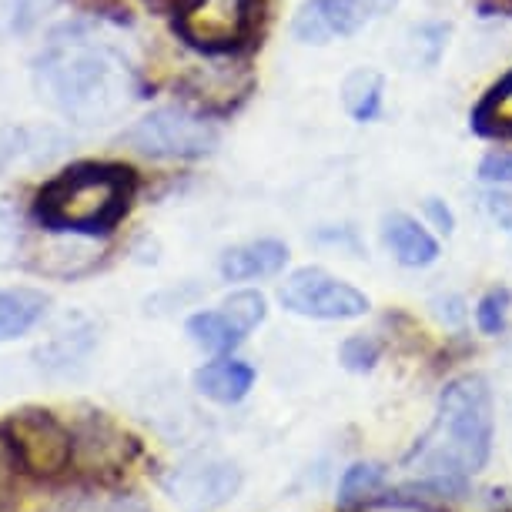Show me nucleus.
Wrapping results in <instances>:
<instances>
[{"mask_svg":"<svg viewBox=\"0 0 512 512\" xmlns=\"http://www.w3.org/2000/svg\"><path fill=\"white\" fill-rule=\"evenodd\" d=\"M34 88L71 124L104 128L138 98V74L108 37L84 24H64L34 57Z\"/></svg>","mask_w":512,"mask_h":512,"instance_id":"1","label":"nucleus"},{"mask_svg":"<svg viewBox=\"0 0 512 512\" xmlns=\"http://www.w3.org/2000/svg\"><path fill=\"white\" fill-rule=\"evenodd\" d=\"M492 392L482 375H462L446 385L439 399V419L405 466L422 476V486L459 492L469 472H479L492 452Z\"/></svg>","mask_w":512,"mask_h":512,"instance_id":"2","label":"nucleus"},{"mask_svg":"<svg viewBox=\"0 0 512 512\" xmlns=\"http://www.w3.org/2000/svg\"><path fill=\"white\" fill-rule=\"evenodd\" d=\"M134 171L121 164L81 161L37 191L34 215L51 235H108L128 215Z\"/></svg>","mask_w":512,"mask_h":512,"instance_id":"3","label":"nucleus"},{"mask_svg":"<svg viewBox=\"0 0 512 512\" xmlns=\"http://www.w3.org/2000/svg\"><path fill=\"white\" fill-rule=\"evenodd\" d=\"M4 432L21 462V476H31L37 482H54L64 472H71L74 459V432L47 409H17L7 415Z\"/></svg>","mask_w":512,"mask_h":512,"instance_id":"4","label":"nucleus"},{"mask_svg":"<svg viewBox=\"0 0 512 512\" xmlns=\"http://www.w3.org/2000/svg\"><path fill=\"white\" fill-rule=\"evenodd\" d=\"M128 144L138 148L141 154H148V158H164V161L205 158L208 151H215L218 128L205 114L171 104V108L144 114L128 131Z\"/></svg>","mask_w":512,"mask_h":512,"instance_id":"5","label":"nucleus"},{"mask_svg":"<svg viewBox=\"0 0 512 512\" xmlns=\"http://www.w3.org/2000/svg\"><path fill=\"white\" fill-rule=\"evenodd\" d=\"M181 41L205 54H225L251 34L255 0H181L178 4Z\"/></svg>","mask_w":512,"mask_h":512,"instance_id":"6","label":"nucleus"},{"mask_svg":"<svg viewBox=\"0 0 512 512\" xmlns=\"http://www.w3.org/2000/svg\"><path fill=\"white\" fill-rule=\"evenodd\" d=\"M74 432V459L71 472H81L84 479H94L101 486L118 482L124 472L131 469L134 456H138V442L118 429L104 412H94L84 419Z\"/></svg>","mask_w":512,"mask_h":512,"instance_id":"7","label":"nucleus"},{"mask_svg":"<svg viewBox=\"0 0 512 512\" xmlns=\"http://www.w3.org/2000/svg\"><path fill=\"white\" fill-rule=\"evenodd\" d=\"M282 305L295 315L322 318V322H342V318L369 312V298L359 288L338 282L322 268H298L282 285Z\"/></svg>","mask_w":512,"mask_h":512,"instance_id":"8","label":"nucleus"},{"mask_svg":"<svg viewBox=\"0 0 512 512\" xmlns=\"http://www.w3.org/2000/svg\"><path fill=\"white\" fill-rule=\"evenodd\" d=\"M238 486L241 469L235 462L211 456L188 459L178 469H171V476H164V492L185 512H215L235 499Z\"/></svg>","mask_w":512,"mask_h":512,"instance_id":"9","label":"nucleus"},{"mask_svg":"<svg viewBox=\"0 0 512 512\" xmlns=\"http://www.w3.org/2000/svg\"><path fill=\"white\" fill-rule=\"evenodd\" d=\"M399 0H305L292 31L302 44H328L359 34L365 24L389 14Z\"/></svg>","mask_w":512,"mask_h":512,"instance_id":"10","label":"nucleus"},{"mask_svg":"<svg viewBox=\"0 0 512 512\" xmlns=\"http://www.w3.org/2000/svg\"><path fill=\"white\" fill-rule=\"evenodd\" d=\"M288 262V248L275 238L248 241V245L228 248L221 258V275L228 282H251V278H268L278 275Z\"/></svg>","mask_w":512,"mask_h":512,"instance_id":"11","label":"nucleus"},{"mask_svg":"<svg viewBox=\"0 0 512 512\" xmlns=\"http://www.w3.org/2000/svg\"><path fill=\"white\" fill-rule=\"evenodd\" d=\"M385 248L395 255V262L405 268H425L439 258V241L409 215H389L382 221Z\"/></svg>","mask_w":512,"mask_h":512,"instance_id":"12","label":"nucleus"},{"mask_svg":"<svg viewBox=\"0 0 512 512\" xmlns=\"http://www.w3.org/2000/svg\"><path fill=\"white\" fill-rule=\"evenodd\" d=\"M251 385H255V369L238 359L208 362L195 372V389L205 395V399L221 402V405L241 402L251 392Z\"/></svg>","mask_w":512,"mask_h":512,"instance_id":"13","label":"nucleus"},{"mask_svg":"<svg viewBox=\"0 0 512 512\" xmlns=\"http://www.w3.org/2000/svg\"><path fill=\"white\" fill-rule=\"evenodd\" d=\"M47 312V295L37 288H0V342L27 335Z\"/></svg>","mask_w":512,"mask_h":512,"instance_id":"14","label":"nucleus"},{"mask_svg":"<svg viewBox=\"0 0 512 512\" xmlns=\"http://www.w3.org/2000/svg\"><path fill=\"white\" fill-rule=\"evenodd\" d=\"M188 335L198 349L211 355H228L238 349L248 332L228 312H198L188 318Z\"/></svg>","mask_w":512,"mask_h":512,"instance_id":"15","label":"nucleus"},{"mask_svg":"<svg viewBox=\"0 0 512 512\" xmlns=\"http://www.w3.org/2000/svg\"><path fill=\"white\" fill-rule=\"evenodd\" d=\"M382 74L372 71V67H359V71H352L345 77L342 84V101H345V111L352 114L355 121H375L382 111Z\"/></svg>","mask_w":512,"mask_h":512,"instance_id":"16","label":"nucleus"},{"mask_svg":"<svg viewBox=\"0 0 512 512\" xmlns=\"http://www.w3.org/2000/svg\"><path fill=\"white\" fill-rule=\"evenodd\" d=\"M382 482H385L382 466H375V462H355V466L345 469L342 482H338V506H345V509L365 506L369 499H375Z\"/></svg>","mask_w":512,"mask_h":512,"instance_id":"17","label":"nucleus"},{"mask_svg":"<svg viewBox=\"0 0 512 512\" xmlns=\"http://www.w3.org/2000/svg\"><path fill=\"white\" fill-rule=\"evenodd\" d=\"M472 121L486 134H512V71L482 98Z\"/></svg>","mask_w":512,"mask_h":512,"instance_id":"18","label":"nucleus"},{"mask_svg":"<svg viewBox=\"0 0 512 512\" xmlns=\"http://www.w3.org/2000/svg\"><path fill=\"white\" fill-rule=\"evenodd\" d=\"M57 7V0H0V37H24Z\"/></svg>","mask_w":512,"mask_h":512,"instance_id":"19","label":"nucleus"},{"mask_svg":"<svg viewBox=\"0 0 512 512\" xmlns=\"http://www.w3.org/2000/svg\"><path fill=\"white\" fill-rule=\"evenodd\" d=\"M509 305H512V295L509 288H492L479 298L476 305V322L486 335H499L506 328V318H509Z\"/></svg>","mask_w":512,"mask_h":512,"instance_id":"20","label":"nucleus"},{"mask_svg":"<svg viewBox=\"0 0 512 512\" xmlns=\"http://www.w3.org/2000/svg\"><path fill=\"white\" fill-rule=\"evenodd\" d=\"M225 312L235 318L245 332H251V328H258L265 322L268 305H265V295H258V292H235L225 302Z\"/></svg>","mask_w":512,"mask_h":512,"instance_id":"21","label":"nucleus"},{"mask_svg":"<svg viewBox=\"0 0 512 512\" xmlns=\"http://www.w3.org/2000/svg\"><path fill=\"white\" fill-rule=\"evenodd\" d=\"M449 27L446 24H419L412 31V51L419 64H436L442 47H446Z\"/></svg>","mask_w":512,"mask_h":512,"instance_id":"22","label":"nucleus"},{"mask_svg":"<svg viewBox=\"0 0 512 512\" xmlns=\"http://www.w3.org/2000/svg\"><path fill=\"white\" fill-rule=\"evenodd\" d=\"M379 342H375L372 335H352L349 342L342 345V365L352 372H369L375 369V362H379Z\"/></svg>","mask_w":512,"mask_h":512,"instance_id":"23","label":"nucleus"},{"mask_svg":"<svg viewBox=\"0 0 512 512\" xmlns=\"http://www.w3.org/2000/svg\"><path fill=\"white\" fill-rule=\"evenodd\" d=\"M17 476H21V462H17V452L11 446V439H7L4 425H0V512H11Z\"/></svg>","mask_w":512,"mask_h":512,"instance_id":"24","label":"nucleus"},{"mask_svg":"<svg viewBox=\"0 0 512 512\" xmlns=\"http://www.w3.org/2000/svg\"><path fill=\"white\" fill-rule=\"evenodd\" d=\"M479 178L496 188H512V151H489L479 164Z\"/></svg>","mask_w":512,"mask_h":512,"instance_id":"25","label":"nucleus"},{"mask_svg":"<svg viewBox=\"0 0 512 512\" xmlns=\"http://www.w3.org/2000/svg\"><path fill=\"white\" fill-rule=\"evenodd\" d=\"M17 255H21V225L11 211L0 208V268L14 265Z\"/></svg>","mask_w":512,"mask_h":512,"instance_id":"26","label":"nucleus"},{"mask_svg":"<svg viewBox=\"0 0 512 512\" xmlns=\"http://www.w3.org/2000/svg\"><path fill=\"white\" fill-rule=\"evenodd\" d=\"M359 512H446L439 506H429V502H419V499H402V496H392V499H369L365 506H359Z\"/></svg>","mask_w":512,"mask_h":512,"instance_id":"27","label":"nucleus"},{"mask_svg":"<svg viewBox=\"0 0 512 512\" xmlns=\"http://www.w3.org/2000/svg\"><path fill=\"white\" fill-rule=\"evenodd\" d=\"M486 208L489 215L499 221L502 228L512 231V188H496L492 195L486 198Z\"/></svg>","mask_w":512,"mask_h":512,"instance_id":"28","label":"nucleus"},{"mask_svg":"<svg viewBox=\"0 0 512 512\" xmlns=\"http://www.w3.org/2000/svg\"><path fill=\"white\" fill-rule=\"evenodd\" d=\"M425 215H429V221L442 231V235H449V231L456 228V218H452V211L446 208V201H439V198L425 201Z\"/></svg>","mask_w":512,"mask_h":512,"instance_id":"29","label":"nucleus"},{"mask_svg":"<svg viewBox=\"0 0 512 512\" xmlns=\"http://www.w3.org/2000/svg\"><path fill=\"white\" fill-rule=\"evenodd\" d=\"M436 305H439V315L446 318L449 325H459V322H462V315H466V312H462V298H456V295L439 298Z\"/></svg>","mask_w":512,"mask_h":512,"instance_id":"30","label":"nucleus"},{"mask_svg":"<svg viewBox=\"0 0 512 512\" xmlns=\"http://www.w3.org/2000/svg\"><path fill=\"white\" fill-rule=\"evenodd\" d=\"M148 4H151V7H171V4H175V11H178L181 0H148Z\"/></svg>","mask_w":512,"mask_h":512,"instance_id":"31","label":"nucleus"}]
</instances>
